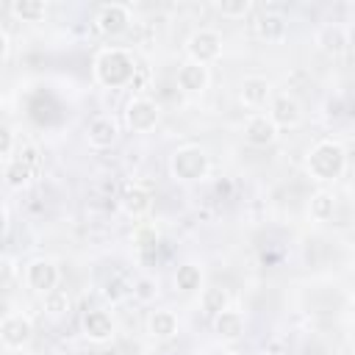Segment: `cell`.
Returning a JSON list of instances; mask_svg holds the SVG:
<instances>
[{
    "mask_svg": "<svg viewBox=\"0 0 355 355\" xmlns=\"http://www.w3.org/2000/svg\"><path fill=\"white\" fill-rule=\"evenodd\" d=\"M222 355H239V352H233V349H230V352H222Z\"/></svg>",
    "mask_w": 355,
    "mask_h": 355,
    "instance_id": "33",
    "label": "cell"
},
{
    "mask_svg": "<svg viewBox=\"0 0 355 355\" xmlns=\"http://www.w3.org/2000/svg\"><path fill=\"white\" fill-rule=\"evenodd\" d=\"M6 227H8V214H6V208L0 205V236L6 233Z\"/></svg>",
    "mask_w": 355,
    "mask_h": 355,
    "instance_id": "31",
    "label": "cell"
},
{
    "mask_svg": "<svg viewBox=\"0 0 355 355\" xmlns=\"http://www.w3.org/2000/svg\"><path fill=\"white\" fill-rule=\"evenodd\" d=\"M122 208L130 214V216H144L150 208H153V194L144 189V186H139V183H128L125 189H122Z\"/></svg>",
    "mask_w": 355,
    "mask_h": 355,
    "instance_id": "18",
    "label": "cell"
},
{
    "mask_svg": "<svg viewBox=\"0 0 355 355\" xmlns=\"http://www.w3.org/2000/svg\"><path fill=\"white\" fill-rule=\"evenodd\" d=\"M36 169H39V150L33 144H22L17 150V155L8 158L3 178H6V183L11 189H22V186L31 183V178L36 175Z\"/></svg>",
    "mask_w": 355,
    "mask_h": 355,
    "instance_id": "5",
    "label": "cell"
},
{
    "mask_svg": "<svg viewBox=\"0 0 355 355\" xmlns=\"http://www.w3.org/2000/svg\"><path fill=\"white\" fill-rule=\"evenodd\" d=\"M175 286H178L180 291H186V294L200 291V286H202V272H200V266H194V263L178 266V272H175Z\"/></svg>",
    "mask_w": 355,
    "mask_h": 355,
    "instance_id": "25",
    "label": "cell"
},
{
    "mask_svg": "<svg viewBox=\"0 0 355 355\" xmlns=\"http://www.w3.org/2000/svg\"><path fill=\"white\" fill-rule=\"evenodd\" d=\"M128 22H130V8H128L125 3H108V6H103V8L97 11V17H94L97 31L105 33V36L122 33V31L128 28Z\"/></svg>",
    "mask_w": 355,
    "mask_h": 355,
    "instance_id": "12",
    "label": "cell"
},
{
    "mask_svg": "<svg viewBox=\"0 0 355 355\" xmlns=\"http://www.w3.org/2000/svg\"><path fill=\"white\" fill-rule=\"evenodd\" d=\"M208 169H211V161H208L205 150H202V147H194V144L175 150L172 158H169V172H172V178H175V180H183V183L202 180V178L208 175Z\"/></svg>",
    "mask_w": 355,
    "mask_h": 355,
    "instance_id": "3",
    "label": "cell"
},
{
    "mask_svg": "<svg viewBox=\"0 0 355 355\" xmlns=\"http://www.w3.org/2000/svg\"><path fill=\"white\" fill-rule=\"evenodd\" d=\"M155 294H158V286H155L153 277H139L133 283V297L139 302H150V300H155Z\"/></svg>",
    "mask_w": 355,
    "mask_h": 355,
    "instance_id": "27",
    "label": "cell"
},
{
    "mask_svg": "<svg viewBox=\"0 0 355 355\" xmlns=\"http://www.w3.org/2000/svg\"><path fill=\"white\" fill-rule=\"evenodd\" d=\"M344 169H347V150L333 139L316 141L305 155V172L319 183L338 180Z\"/></svg>",
    "mask_w": 355,
    "mask_h": 355,
    "instance_id": "2",
    "label": "cell"
},
{
    "mask_svg": "<svg viewBox=\"0 0 355 355\" xmlns=\"http://www.w3.org/2000/svg\"><path fill=\"white\" fill-rule=\"evenodd\" d=\"M33 338V324L25 313H8L0 322V344L6 349H22Z\"/></svg>",
    "mask_w": 355,
    "mask_h": 355,
    "instance_id": "7",
    "label": "cell"
},
{
    "mask_svg": "<svg viewBox=\"0 0 355 355\" xmlns=\"http://www.w3.org/2000/svg\"><path fill=\"white\" fill-rule=\"evenodd\" d=\"M214 333L225 341H239L244 336V313L225 308L222 313L214 316Z\"/></svg>",
    "mask_w": 355,
    "mask_h": 355,
    "instance_id": "19",
    "label": "cell"
},
{
    "mask_svg": "<svg viewBox=\"0 0 355 355\" xmlns=\"http://www.w3.org/2000/svg\"><path fill=\"white\" fill-rule=\"evenodd\" d=\"M8 313H11V305H8L6 300H0V322H3V319H6Z\"/></svg>",
    "mask_w": 355,
    "mask_h": 355,
    "instance_id": "32",
    "label": "cell"
},
{
    "mask_svg": "<svg viewBox=\"0 0 355 355\" xmlns=\"http://www.w3.org/2000/svg\"><path fill=\"white\" fill-rule=\"evenodd\" d=\"M8 55V33L6 31H0V61Z\"/></svg>",
    "mask_w": 355,
    "mask_h": 355,
    "instance_id": "30",
    "label": "cell"
},
{
    "mask_svg": "<svg viewBox=\"0 0 355 355\" xmlns=\"http://www.w3.org/2000/svg\"><path fill=\"white\" fill-rule=\"evenodd\" d=\"M11 14L22 22H42L44 14H47V3H42V0H14Z\"/></svg>",
    "mask_w": 355,
    "mask_h": 355,
    "instance_id": "23",
    "label": "cell"
},
{
    "mask_svg": "<svg viewBox=\"0 0 355 355\" xmlns=\"http://www.w3.org/2000/svg\"><path fill=\"white\" fill-rule=\"evenodd\" d=\"M239 100L247 108H261L266 105V100H272V83L261 75H247L239 83Z\"/></svg>",
    "mask_w": 355,
    "mask_h": 355,
    "instance_id": "14",
    "label": "cell"
},
{
    "mask_svg": "<svg viewBox=\"0 0 355 355\" xmlns=\"http://www.w3.org/2000/svg\"><path fill=\"white\" fill-rule=\"evenodd\" d=\"M94 78L100 86L122 89L136 78V61L125 47H103L94 55Z\"/></svg>",
    "mask_w": 355,
    "mask_h": 355,
    "instance_id": "1",
    "label": "cell"
},
{
    "mask_svg": "<svg viewBox=\"0 0 355 355\" xmlns=\"http://www.w3.org/2000/svg\"><path fill=\"white\" fill-rule=\"evenodd\" d=\"M14 153V136L6 125H0V158H8Z\"/></svg>",
    "mask_w": 355,
    "mask_h": 355,
    "instance_id": "28",
    "label": "cell"
},
{
    "mask_svg": "<svg viewBox=\"0 0 355 355\" xmlns=\"http://www.w3.org/2000/svg\"><path fill=\"white\" fill-rule=\"evenodd\" d=\"M116 139H119V128L111 116H94L86 125V141L94 150H108L116 144Z\"/></svg>",
    "mask_w": 355,
    "mask_h": 355,
    "instance_id": "15",
    "label": "cell"
},
{
    "mask_svg": "<svg viewBox=\"0 0 355 355\" xmlns=\"http://www.w3.org/2000/svg\"><path fill=\"white\" fill-rule=\"evenodd\" d=\"M308 214H311V219H316V222H330L333 214H336V194L327 191V189H319V191L311 197Z\"/></svg>",
    "mask_w": 355,
    "mask_h": 355,
    "instance_id": "21",
    "label": "cell"
},
{
    "mask_svg": "<svg viewBox=\"0 0 355 355\" xmlns=\"http://www.w3.org/2000/svg\"><path fill=\"white\" fill-rule=\"evenodd\" d=\"M42 297H44V313L53 316V319H61V316H67L72 311V300H69V294L64 288H53V291L42 294Z\"/></svg>",
    "mask_w": 355,
    "mask_h": 355,
    "instance_id": "24",
    "label": "cell"
},
{
    "mask_svg": "<svg viewBox=\"0 0 355 355\" xmlns=\"http://www.w3.org/2000/svg\"><path fill=\"white\" fill-rule=\"evenodd\" d=\"M347 44H349V33H347V28L338 25V22L322 25V28L316 31V47H319L322 53H327V55H341V53L347 50Z\"/></svg>",
    "mask_w": 355,
    "mask_h": 355,
    "instance_id": "16",
    "label": "cell"
},
{
    "mask_svg": "<svg viewBox=\"0 0 355 355\" xmlns=\"http://www.w3.org/2000/svg\"><path fill=\"white\" fill-rule=\"evenodd\" d=\"M186 55L194 64H214L222 55V33L214 28H197L189 39H186Z\"/></svg>",
    "mask_w": 355,
    "mask_h": 355,
    "instance_id": "4",
    "label": "cell"
},
{
    "mask_svg": "<svg viewBox=\"0 0 355 355\" xmlns=\"http://www.w3.org/2000/svg\"><path fill=\"white\" fill-rule=\"evenodd\" d=\"M158 119H161L158 103L150 100V97H144V94L133 97V100L125 105V122H128V128H130L133 133H150V130L158 125Z\"/></svg>",
    "mask_w": 355,
    "mask_h": 355,
    "instance_id": "6",
    "label": "cell"
},
{
    "mask_svg": "<svg viewBox=\"0 0 355 355\" xmlns=\"http://www.w3.org/2000/svg\"><path fill=\"white\" fill-rule=\"evenodd\" d=\"M241 133H244V141L252 147H269L277 139V128L266 114H250Z\"/></svg>",
    "mask_w": 355,
    "mask_h": 355,
    "instance_id": "11",
    "label": "cell"
},
{
    "mask_svg": "<svg viewBox=\"0 0 355 355\" xmlns=\"http://www.w3.org/2000/svg\"><path fill=\"white\" fill-rule=\"evenodd\" d=\"M114 333H116V324H114V319H111L108 311L94 308V311H86V313H83V336H86L89 341L105 344V341L114 338Z\"/></svg>",
    "mask_w": 355,
    "mask_h": 355,
    "instance_id": "13",
    "label": "cell"
},
{
    "mask_svg": "<svg viewBox=\"0 0 355 355\" xmlns=\"http://www.w3.org/2000/svg\"><path fill=\"white\" fill-rule=\"evenodd\" d=\"M17 269H14V261L11 258H0V286H8L14 280Z\"/></svg>",
    "mask_w": 355,
    "mask_h": 355,
    "instance_id": "29",
    "label": "cell"
},
{
    "mask_svg": "<svg viewBox=\"0 0 355 355\" xmlns=\"http://www.w3.org/2000/svg\"><path fill=\"white\" fill-rule=\"evenodd\" d=\"M272 122H275V128L280 130V128H297L300 122H302V108H300V103L291 97V94H275L272 97V105H269V114H266Z\"/></svg>",
    "mask_w": 355,
    "mask_h": 355,
    "instance_id": "10",
    "label": "cell"
},
{
    "mask_svg": "<svg viewBox=\"0 0 355 355\" xmlns=\"http://www.w3.org/2000/svg\"><path fill=\"white\" fill-rule=\"evenodd\" d=\"M216 11L225 19H244L252 11V0H219L216 3Z\"/></svg>",
    "mask_w": 355,
    "mask_h": 355,
    "instance_id": "26",
    "label": "cell"
},
{
    "mask_svg": "<svg viewBox=\"0 0 355 355\" xmlns=\"http://www.w3.org/2000/svg\"><path fill=\"white\" fill-rule=\"evenodd\" d=\"M58 266H55V261H50V258H33L28 266H25V283H28V288L31 291H36V294H47V291H53L55 286H58Z\"/></svg>",
    "mask_w": 355,
    "mask_h": 355,
    "instance_id": "8",
    "label": "cell"
},
{
    "mask_svg": "<svg viewBox=\"0 0 355 355\" xmlns=\"http://www.w3.org/2000/svg\"><path fill=\"white\" fill-rule=\"evenodd\" d=\"M252 28H255V33H258L263 42H283V39H286V31H288L286 17H280V14H275V11H263V14L252 22Z\"/></svg>",
    "mask_w": 355,
    "mask_h": 355,
    "instance_id": "20",
    "label": "cell"
},
{
    "mask_svg": "<svg viewBox=\"0 0 355 355\" xmlns=\"http://www.w3.org/2000/svg\"><path fill=\"white\" fill-rule=\"evenodd\" d=\"M175 80H178V89L183 94H202L211 83V72L208 67L202 64H194V61H183L175 72Z\"/></svg>",
    "mask_w": 355,
    "mask_h": 355,
    "instance_id": "9",
    "label": "cell"
},
{
    "mask_svg": "<svg viewBox=\"0 0 355 355\" xmlns=\"http://www.w3.org/2000/svg\"><path fill=\"white\" fill-rule=\"evenodd\" d=\"M147 333L155 338V341H169L178 336V316L175 311L169 308H158V311H150L147 316Z\"/></svg>",
    "mask_w": 355,
    "mask_h": 355,
    "instance_id": "17",
    "label": "cell"
},
{
    "mask_svg": "<svg viewBox=\"0 0 355 355\" xmlns=\"http://www.w3.org/2000/svg\"><path fill=\"white\" fill-rule=\"evenodd\" d=\"M200 305H202V311H205L208 316H216V313H222V311L230 305V294H227L222 286H208V288H202V294H200Z\"/></svg>",
    "mask_w": 355,
    "mask_h": 355,
    "instance_id": "22",
    "label": "cell"
}]
</instances>
